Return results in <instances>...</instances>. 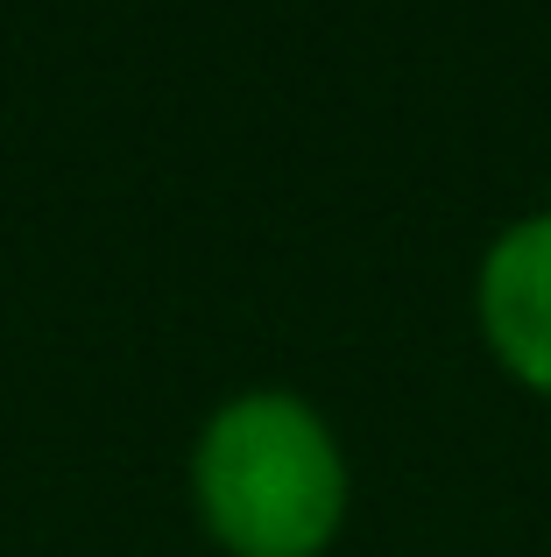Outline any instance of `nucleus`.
<instances>
[{
	"label": "nucleus",
	"mask_w": 551,
	"mask_h": 557,
	"mask_svg": "<svg viewBox=\"0 0 551 557\" xmlns=\"http://www.w3.org/2000/svg\"><path fill=\"white\" fill-rule=\"evenodd\" d=\"M184 494L220 557H326L354 516V459L304 388L255 381L198 417Z\"/></svg>",
	"instance_id": "nucleus-1"
},
{
	"label": "nucleus",
	"mask_w": 551,
	"mask_h": 557,
	"mask_svg": "<svg viewBox=\"0 0 551 557\" xmlns=\"http://www.w3.org/2000/svg\"><path fill=\"white\" fill-rule=\"evenodd\" d=\"M474 332L516 388L551 403V205L488 233L474 261Z\"/></svg>",
	"instance_id": "nucleus-2"
}]
</instances>
